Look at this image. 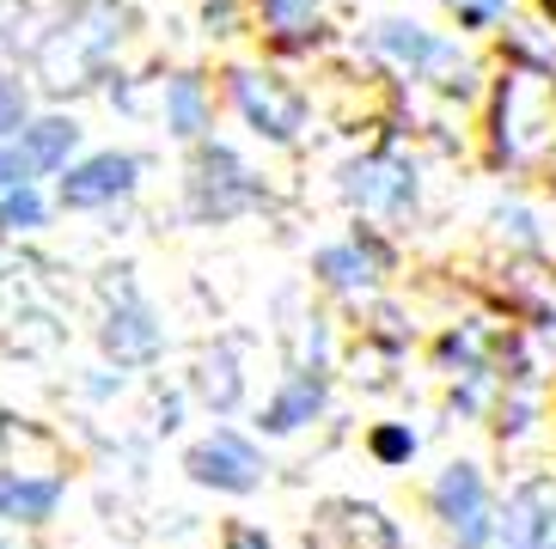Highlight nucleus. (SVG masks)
Instances as JSON below:
<instances>
[{
	"label": "nucleus",
	"instance_id": "f257e3e1",
	"mask_svg": "<svg viewBox=\"0 0 556 549\" xmlns=\"http://www.w3.org/2000/svg\"><path fill=\"white\" fill-rule=\"evenodd\" d=\"M257 178L245 171V159L227 141H202L197 165H190V214L197 220H232L257 202Z\"/></svg>",
	"mask_w": 556,
	"mask_h": 549
},
{
	"label": "nucleus",
	"instance_id": "f03ea898",
	"mask_svg": "<svg viewBox=\"0 0 556 549\" xmlns=\"http://www.w3.org/2000/svg\"><path fill=\"white\" fill-rule=\"evenodd\" d=\"M434 519L446 525L453 549H483L495 537V507H490V483L477 464H446L434 483Z\"/></svg>",
	"mask_w": 556,
	"mask_h": 549
},
{
	"label": "nucleus",
	"instance_id": "7ed1b4c3",
	"mask_svg": "<svg viewBox=\"0 0 556 549\" xmlns=\"http://www.w3.org/2000/svg\"><path fill=\"white\" fill-rule=\"evenodd\" d=\"M184 470H190V483L202 488H220V495H257L263 488V452L251 446L245 434H232V427H214L208 439H197L190 452H184Z\"/></svg>",
	"mask_w": 556,
	"mask_h": 549
},
{
	"label": "nucleus",
	"instance_id": "20e7f679",
	"mask_svg": "<svg viewBox=\"0 0 556 549\" xmlns=\"http://www.w3.org/2000/svg\"><path fill=\"white\" fill-rule=\"evenodd\" d=\"M232 98H239V111L245 123L263 135V141H294L306 129V92L276 74H257V67H239L232 74Z\"/></svg>",
	"mask_w": 556,
	"mask_h": 549
},
{
	"label": "nucleus",
	"instance_id": "39448f33",
	"mask_svg": "<svg viewBox=\"0 0 556 549\" xmlns=\"http://www.w3.org/2000/svg\"><path fill=\"white\" fill-rule=\"evenodd\" d=\"M374 49H379V55H392L397 67H409V74H422V80H446V74L465 67V49H458L453 37L416 25V18H379V25H374ZM446 86H453V80H446Z\"/></svg>",
	"mask_w": 556,
	"mask_h": 549
},
{
	"label": "nucleus",
	"instance_id": "423d86ee",
	"mask_svg": "<svg viewBox=\"0 0 556 549\" xmlns=\"http://www.w3.org/2000/svg\"><path fill=\"white\" fill-rule=\"evenodd\" d=\"M135 183H141V159H135V153H92V159L67 165V178H62V208H74V214L111 208V202L135 195Z\"/></svg>",
	"mask_w": 556,
	"mask_h": 549
},
{
	"label": "nucleus",
	"instance_id": "0eeeda50",
	"mask_svg": "<svg viewBox=\"0 0 556 549\" xmlns=\"http://www.w3.org/2000/svg\"><path fill=\"white\" fill-rule=\"evenodd\" d=\"M99 342H104V355H111L116 367H148V360H160L165 330H160V318H153L148 299H141L135 288H123L116 306H111V318H104V330H99Z\"/></svg>",
	"mask_w": 556,
	"mask_h": 549
},
{
	"label": "nucleus",
	"instance_id": "6e6552de",
	"mask_svg": "<svg viewBox=\"0 0 556 549\" xmlns=\"http://www.w3.org/2000/svg\"><path fill=\"white\" fill-rule=\"evenodd\" d=\"M495 544L502 549H551L556 544V483L532 476L507 495V513L495 519Z\"/></svg>",
	"mask_w": 556,
	"mask_h": 549
},
{
	"label": "nucleus",
	"instance_id": "1a4fd4ad",
	"mask_svg": "<svg viewBox=\"0 0 556 549\" xmlns=\"http://www.w3.org/2000/svg\"><path fill=\"white\" fill-rule=\"evenodd\" d=\"M306 549H397L392 519L379 507H361V501H330L325 513L312 519Z\"/></svg>",
	"mask_w": 556,
	"mask_h": 549
},
{
	"label": "nucleus",
	"instance_id": "9d476101",
	"mask_svg": "<svg viewBox=\"0 0 556 549\" xmlns=\"http://www.w3.org/2000/svg\"><path fill=\"white\" fill-rule=\"evenodd\" d=\"M343 195L355 208H374V214H404L416 202V171L397 159H355L343 165Z\"/></svg>",
	"mask_w": 556,
	"mask_h": 549
},
{
	"label": "nucleus",
	"instance_id": "9b49d317",
	"mask_svg": "<svg viewBox=\"0 0 556 549\" xmlns=\"http://www.w3.org/2000/svg\"><path fill=\"white\" fill-rule=\"evenodd\" d=\"M80 153V123L74 116H37V123H25L18 129V146L13 159L18 171H25V183L31 178H50V171H67V159Z\"/></svg>",
	"mask_w": 556,
	"mask_h": 549
},
{
	"label": "nucleus",
	"instance_id": "f8f14e48",
	"mask_svg": "<svg viewBox=\"0 0 556 549\" xmlns=\"http://www.w3.org/2000/svg\"><path fill=\"white\" fill-rule=\"evenodd\" d=\"M325 397H330V391H325V372H318V367H300L294 379H288V385H281L276 397L263 404L257 427H263V434H300L306 421L325 416Z\"/></svg>",
	"mask_w": 556,
	"mask_h": 549
},
{
	"label": "nucleus",
	"instance_id": "ddd939ff",
	"mask_svg": "<svg viewBox=\"0 0 556 549\" xmlns=\"http://www.w3.org/2000/svg\"><path fill=\"white\" fill-rule=\"evenodd\" d=\"M67 483L62 476H37V470H0V519H13V525H43L55 519L62 507Z\"/></svg>",
	"mask_w": 556,
	"mask_h": 549
},
{
	"label": "nucleus",
	"instance_id": "4468645a",
	"mask_svg": "<svg viewBox=\"0 0 556 549\" xmlns=\"http://www.w3.org/2000/svg\"><path fill=\"white\" fill-rule=\"evenodd\" d=\"M197 397L214 416H232L239 397H245V372H239V348L232 342H214L208 355L197 360Z\"/></svg>",
	"mask_w": 556,
	"mask_h": 549
},
{
	"label": "nucleus",
	"instance_id": "2eb2a0df",
	"mask_svg": "<svg viewBox=\"0 0 556 549\" xmlns=\"http://www.w3.org/2000/svg\"><path fill=\"white\" fill-rule=\"evenodd\" d=\"M386 263V251H379L374 239H355V244H325L318 257H312V269H318V281L337 293H355L374 281V269Z\"/></svg>",
	"mask_w": 556,
	"mask_h": 549
},
{
	"label": "nucleus",
	"instance_id": "dca6fc26",
	"mask_svg": "<svg viewBox=\"0 0 556 549\" xmlns=\"http://www.w3.org/2000/svg\"><path fill=\"white\" fill-rule=\"evenodd\" d=\"M208 123H214L208 86H202L197 74H172V80H165V129L178 135V141H202Z\"/></svg>",
	"mask_w": 556,
	"mask_h": 549
},
{
	"label": "nucleus",
	"instance_id": "f3484780",
	"mask_svg": "<svg viewBox=\"0 0 556 549\" xmlns=\"http://www.w3.org/2000/svg\"><path fill=\"white\" fill-rule=\"evenodd\" d=\"M43 220H50V208H43L37 183H18V190L0 195V232H37Z\"/></svg>",
	"mask_w": 556,
	"mask_h": 549
},
{
	"label": "nucleus",
	"instance_id": "a211bd4d",
	"mask_svg": "<svg viewBox=\"0 0 556 549\" xmlns=\"http://www.w3.org/2000/svg\"><path fill=\"white\" fill-rule=\"evenodd\" d=\"M263 18H269V31H276L281 43H294L300 31H312L318 0H263Z\"/></svg>",
	"mask_w": 556,
	"mask_h": 549
},
{
	"label": "nucleus",
	"instance_id": "6ab92c4d",
	"mask_svg": "<svg viewBox=\"0 0 556 549\" xmlns=\"http://www.w3.org/2000/svg\"><path fill=\"white\" fill-rule=\"evenodd\" d=\"M367 446H374L379 464H409V458H416V434H409V427H397V421L374 427V434H367Z\"/></svg>",
	"mask_w": 556,
	"mask_h": 549
},
{
	"label": "nucleus",
	"instance_id": "aec40b11",
	"mask_svg": "<svg viewBox=\"0 0 556 549\" xmlns=\"http://www.w3.org/2000/svg\"><path fill=\"white\" fill-rule=\"evenodd\" d=\"M446 7L458 13V25H465V31H483L490 18L507 13V0H446Z\"/></svg>",
	"mask_w": 556,
	"mask_h": 549
},
{
	"label": "nucleus",
	"instance_id": "412c9836",
	"mask_svg": "<svg viewBox=\"0 0 556 549\" xmlns=\"http://www.w3.org/2000/svg\"><path fill=\"white\" fill-rule=\"evenodd\" d=\"M18 129H25V86L0 80V135H18Z\"/></svg>",
	"mask_w": 556,
	"mask_h": 549
},
{
	"label": "nucleus",
	"instance_id": "4be33fe9",
	"mask_svg": "<svg viewBox=\"0 0 556 549\" xmlns=\"http://www.w3.org/2000/svg\"><path fill=\"white\" fill-rule=\"evenodd\" d=\"M227 549H269V537L257 525H227Z\"/></svg>",
	"mask_w": 556,
	"mask_h": 549
},
{
	"label": "nucleus",
	"instance_id": "5701e85b",
	"mask_svg": "<svg viewBox=\"0 0 556 549\" xmlns=\"http://www.w3.org/2000/svg\"><path fill=\"white\" fill-rule=\"evenodd\" d=\"M18 183H25V171H18V159L7 153V146H0V195H7V190H18Z\"/></svg>",
	"mask_w": 556,
	"mask_h": 549
},
{
	"label": "nucleus",
	"instance_id": "b1692460",
	"mask_svg": "<svg viewBox=\"0 0 556 549\" xmlns=\"http://www.w3.org/2000/svg\"><path fill=\"white\" fill-rule=\"evenodd\" d=\"M232 18H239V13H232V0H214V7H208V25H220V31H227Z\"/></svg>",
	"mask_w": 556,
	"mask_h": 549
},
{
	"label": "nucleus",
	"instance_id": "393cba45",
	"mask_svg": "<svg viewBox=\"0 0 556 549\" xmlns=\"http://www.w3.org/2000/svg\"><path fill=\"white\" fill-rule=\"evenodd\" d=\"M539 7H544V18H551V25H556V0H539Z\"/></svg>",
	"mask_w": 556,
	"mask_h": 549
},
{
	"label": "nucleus",
	"instance_id": "a878e982",
	"mask_svg": "<svg viewBox=\"0 0 556 549\" xmlns=\"http://www.w3.org/2000/svg\"><path fill=\"white\" fill-rule=\"evenodd\" d=\"M0 549H7V544H0Z\"/></svg>",
	"mask_w": 556,
	"mask_h": 549
},
{
	"label": "nucleus",
	"instance_id": "bb28decb",
	"mask_svg": "<svg viewBox=\"0 0 556 549\" xmlns=\"http://www.w3.org/2000/svg\"><path fill=\"white\" fill-rule=\"evenodd\" d=\"M551 549H556V544H551Z\"/></svg>",
	"mask_w": 556,
	"mask_h": 549
}]
</instances>
